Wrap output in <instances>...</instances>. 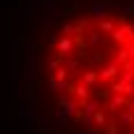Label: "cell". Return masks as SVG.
Listing matches in <instances>:
<instances>
[{"mask_svg":"<svg viewBox=\"0 0 134 134\" xmlns=\"http://www.w3.org/2000/svg\"><path fill=\"white\" fill-rule=\"evenodd\" d=\"M74 49H76V44H74L72 37H63V40H58V53H60V55L74 53Z\"/></svg>","mask_w":134,"mask_h":134,"instance_id":"6da1fadb","label":"cell"},{"mask_svg":"<svg viewBox=\"0 0 134 134\" xmlns=\"http://www.w3.org/2000/svg\"><path fill=\"white\" fill-rule=\"evenodd\" d=\"M104 60H107V53H104L102 49H95L93 53H90V60H88V63H90V67H99Z\"/></svg>","mask_w":134,"mask_h":134,"instance_id":"7a4b0ae2","label":"cell"},{"mask_svg":"<svg viewBox=\"0 0 134 134\" xmlns=\"http://www.w3.org/2000/svg\"><path fill=\"white\" fill-rule=\"evenodd\" d=\"M113 28H116V21H111V19H102V21H99V32H102V35H104V32L111 35Z\"/></svg>","mask_w":134,"mask_h":134,"instance_id":"3957f363","label":"cell"}]
</instances>
